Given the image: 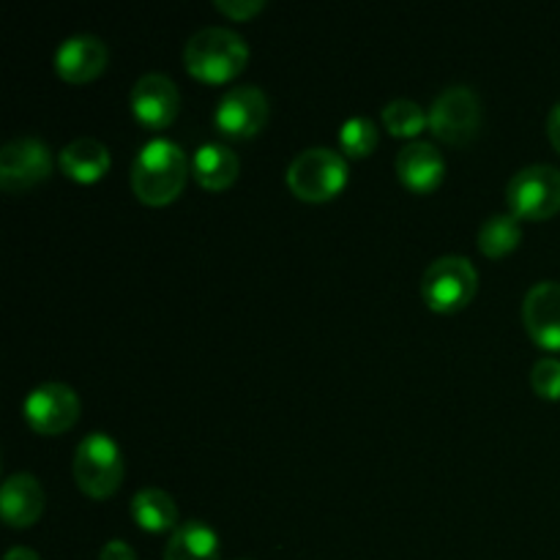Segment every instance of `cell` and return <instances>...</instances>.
Listing matches in <instances>:
<instances>
[{
  "mask_svg": "<svg viewBox=\"0 0 560 560\" xmlns=\"http://www.w3.org/2000/svg\"><path fill=\"white\" fill-rule=\"evenodd\" d=\"M191 162L184 148L170 137H153L131 162V189L145 206H167L184 191Z\"/></svg>",
  "mask_w": 560,
  "mask_h": 560,
  "instance_id": "1",
  "label": "cell"
},
{
  "mask_svg": "<svg viewBox=\"0 0 560 560\" xmlns=\"http://www.w3.org/2000/svg\"><path fill=\"white\" fill-rule=\"evenodd\" d=\"M184 60L189 74L206 82H228L238 74L249 60V47L244 36L230 27L208 25L191 33L186 42Z\"/></svg>",
  "mask_w": 560,
  "mask_h": 560,
  "instance_id": "2",
  "label": "cell"
},
{
  "mask_svg": "<svg viewBox=\"0 0 560 560\" xmlns=\"http://www.w3.org/2000/svg\"><path fill=\"white\" fill-rule=\"evenodd\" d=\"M288 186L306 202H326L348 184V162L334 148H306L288 167Z\"/></svg>",
  "mask_w": 560,
  "mask_h": 560,
  "instance_id": "3",
  "label": "cell"
},
{
  "mask_svg": "<svg viewBox=\"0 0 560 560\" xmlns=\"http://www.w3.org/2000/svg\"><path fill=\"white\" fill-rule=\"evenodd\" d=\"M74 479L91 498H107L124 481V454L104 432H91L74 452Z\"/></svg>",
  "mask_w": 560,
  "mask_h": 560,
  "instance_id": "4",
  "label": "cell"
},
{
  "mask_svg": "<svg viewBox=\"0 0 560 560\" xmlns=\"http://www.w3.org/2000/svg\"><path fill=\"white\" fill-rule=\"evenodd\" d=\"M476 288H479V273L463 255L438 257L421 277V295L435 312L463 310L476 295Z\"/></svg>",
  "mask_w": 560,
  "mask_h": 560,
  "instance_id": "5",
  "label": "cell"
},
{
  "mask_svg": "<svg viewBox=\"0 0 560 560\" xmlns=\"http://www.w3.org/2000/svg\"><path fill=\"white\" fill-rule=\"evenodd\" d=\"M509 211L517 219H541L556 217L560 211V170L552 164H528L517 170L506 186Z\"/></svg>",
  "mask_w": 560,
  "mask_h": 560,
  "instance_id": "6",
  "label": "cell"
},
{
  "mask_svg": "<svg viewBox=\"0 0 560 560\" xmlns=\"http://www.w3.org/2000/svg\"><path fill=\"white\" fill-rule=\"evenodd\" d=\"M430 129L448 145H465L481 126V98L468 85H448L427 109Z\"/></svg>",
  "mask_w": 560,
  "mask_h": 560,
  "instance_id": "7",
  "label": "cell"
},
{
  "mask_svg": "<svg viewBox=\"0 0 560 560\" xmlns=\"http://www.w3.org/2000/svg\"><path fill=\"white\" fill-rule=\"evenodd\" d=\"M52 173V151L33 135L14 137L0 148V186L5 191H25Z\"/></svg>",
  "mask_w": 560,
  "mask_h": 560,
  "instance_id": "8",
  "label": "cell"
},
{
  "mask_svg": "<svg viewBox=\"0 0 560 560\" xmlns=\"http://www.w3.org/2000/svg\"><path fill=\"white\" fill-rule=\"evenodd\" d=\"M22 416L42 435H60L80 419V397L66 383H42L25 397Z\"/></svg>",
  "mask_w": 560,
  "mask_h": 560,
  "instance_id": "9",
  "label": "cell"
},
{
  "mask_svg": "<svg viewBox=\"0 0 560 560\" xmlns=\"http://www.w3.org/2000/svg\"><path fill=\"white\" fill-rule=\"evenodd\" d=\"M268 96L257 85H235L222 93L213 113V124L224 137L233 140H246L255 137L268 120Z\"/></svg>",
  "mask_w": 560,
  "mask_h": 560,
  "instance_id": "10",
  "label": "cell"
},
{
  "mask_svg": "<svg viewBox=\"0 0 560 560\" xmlns=\"http://www.w3.org/2000/svg\"><path fill=\"white\" fill-rule=\"evenodd\" d=\"M131 113L140 120L142 126H151V129H164L175 120L180 107V93L178 85L170 80L167 74H159V71H148L131 88Z\"/></svg>",
  "mask_w": 560,
  "mask_h": 560,
  "instance_id": "11",
  "label": "cell"
},
{
  "mask_svg": "<svg viewBox=\"0 0 560 560\" xmlns=\"http://www.w3.org/2000/svg\"><path fill=\"white\" fill-rule=\"evenodd\" d=\"M523 323L536 345L560 350V282H536L523 299Z\"/></svg>",
  "mask_w": 560,
  "mask_h": 560,
  "instance_id": "12",
  "label": "cell"
},
{
  "mask_svg": "<svg viewBox=\"0 0 560 560\" xmlns=\"http://www.w3.org/2000/svg\"><path fill=\"white\" fill-rule=\"evenodd\" d=\"M107 44L93 33H77L60 42L55 52V69L66 82H88L107 66Z\"/></svg>",
  "mask_w": 560,
  "mask_h": 560,
  "instance_id": "13",
  "label": "cell"
},
{
  "mask_svg": "<svg viewBox=\"0 0 560 560\" xmlns=\"http://www.w3.org/2000/svg\"><path fill=\"white\" fill-rule=\"evenodd\" d=\"M44 495L42 481L33 474H11L3 481V490H0V514H3L5 525L11 528H31L44 512Z\"/></svg>",
  "mask_w": 560,
  "mask_h": 560,
  "instance_id": "14",
  "label": "cell"
},
{
  "mask_svg": "<svg viewBox=\"0 0 560 560\" xmlns=\"http://www.w3.org/2000/svg\"><path fill=\"white\" fill-rule=\"evenodd\" d=\"M394 167L408 189L432 191L435 186H441L443 175H446V159L432 142L410 140L408 145L399 148Z\"/></svg>",
  "mask_w": 560,
  "mask_h": 560,
  "instance_id": "15",
  "label": "cell"
},
{
  "mask_svg": "<svg viewBox=\"0 0 560 560\" xmlns=\"http://www.w3.org/2000/svg\"><path fill=\"white\" fill-rule=\"evenodd\" d=\"M241 173V159L224 142H202L191 156V175L206 189H228Z\"/></svg>",
  "mask_w": 560,
  "mask_h": 560,
  "instance_id": "16",
  "label": "cell"
},
{
  "mask_svg": "<svg viewBox=\"0 0 560 560\" xmlns=\"http://www.w3.org/2000/svg\"><path fill=\"white\" fill-rule=\"evenodd\" d=\"M58 164L69 178L93 184L109 170V151L96 137H77L58 153Z\"/></svg>",
  "mask_w": 560,
  "mask_h": 560,
  "instance_id": "17",
  "label": "cell"
},
{
  "mask_svg": "<svg viewBox=\"0 0 560 560\" xmlns=\"http://www.w3.org/2000/svg\"><path fill=\"white\" fill-rule=\"evenodd\" d=\"M219 547L222 545L211 525L202 520H189L170 534L164 560H219L222 558Z\"/></svg>",
  "mask_w": 560,
  "mask_h": 560,
  "instance_id": "18",
  "label": "cell"
},
{
  "mask_svg": "<svg viewBox=\"0 0 560 560\" xmlns=\"http://www.w3.org/2000/svg\"><path fill=\"white\" fill-rule=\"evenodd\" d=\"M131 517L142 530L151 534H162V530L178 528V506H175L173 495L159 487H145L131 498Z\"/></svg>",
  "mask_w": 560,
  "mask_h": 560,
  "instance_id": "19",
  "label": "cell"
},
{
  "mask_svg": "<svg viewBox=\"0 0 560 560\" xmlns=\"http://www.w3.org/2000/svg\"><path fill=\"white\" fill-rule=\"evenodd\" d=\"M520 238H523V228H520V219L512 211L492 213L479 228V249L487 257L509 255L520 244Z\"/></svg>",
  "mask_w": 560,
  "mask_h": 560,
  "instance_id": "20",
  "label": "cell"
},
{
  "mask_svg": "<svg viewBox=\"0 0 560 560\" xmlns=\"http://www.w3.org/2000/svg\"><path fill=\"white\" fill-rule=\"evenodd\" d=\"M383 124H386L392 135L416 137L419 131H424V126H430V118H427V109L419 102L394 98V102L383 107Z\"/></svg>",
  "mask_w": 560,
  "mask_h": 560,
  "instance_id": "21",
  "label": "cell"
},
{
  "mask_svg": "<svg viewBox=\"0 0 560 560\" xmlns=\"http://www.w3.org/2000/svg\"><path fill=\"white\" fill-rule=\"evenodd\" d=\"M339 142H342V151L353 159H361L366 156V153H372L377 145L375 120L366 118V115L348 118L342 124V129H339Z\"/></svg>",
  "mask_w": 560,
  "mask_h": 560,
  "instance_id": "22",
  "label": "cell"
},
{
  "mask_svg": "<svg viewBox=\"0 0 560 560\" xmlns=\"http://www.w3.org/2000/svg\"><path fill=\"white\" fill-rule=\"evenodd\" d=\"M530 386L541 399H560V361L550 355L536 361L530 370Z\"/></svg>",
  "mask_w": 560,
  "mask_h": 560,
  "instance_id": "23",
  "label": "cell"
},
{
  "mask_svg": "<svg viewBox=\"0 0 560 560\" xmlns=\"http://www.w3.org/2000/svg\"><path fill=\"white\" fill-rule=\"evenodd\" d=\"M213 5L233 20H249L257 11L266 9V0H213Z\"/></svg>",
  "mask_w": 560,
  "mask_h": 560,
  "instance_id": "24",
  "label": "cell"
},
{
  "mask_svg": "<svg viewBox=\"0 0 560 560\" xmlns=\"http://www.w3.org/2000/svg\"><path fill=\"white\" fill-rule=\"evenodd\" d=\"M98 560H137V556L124 539H113L102 547V556H98Z\"/></svg>",
  "mask_w": 560,
  "mask_h": 560,
  "instance_id": "25",
  "label": "cell"
},
{
  "mask_svg": "<svg viewBox=\"0 0 560 560\" xmlns=\"http://www.w3.org/2000/svg\"><path fill=\"white\" fill-rule=\"evenodd\" d=\"M547 137H550V142L560 153V102L550 109V115H547Z\"/></svg>",
  "mask_w": 560,
  "mask_h": 560,
  "instance_id": "26",
  "label": "cell"
},
{
  "mask_svg": "<svg viewBox=\"0 0 560 560\" xmlns=\"http://www.w3.org/2000/svg\"><path fill=\"white\" fill-rule=\"evenodd\" d=\"M3 560H42V558H38V552H33L31 547H11Z\"/></svg>",
  "mask_w": 560,
  "mask_h": 560,
  "instance_id": "27",
  "label": "cell"
}]
</instances>
